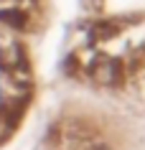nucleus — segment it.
Here are the masks:
<instances>
[{
    "label": "nucleus",
    "instance_id": "7ed1b4c3",
    "mask_svg": "<svg viewBox=\"0 0 145 150\" xmlns=\"http://www.w3.org/2000/svg\"><path fill=\"white\" fill-rule=\"evenodd\" d=\"M0 23H8L13 28H23L25 18H23L21 10H5V13H0Z\"/></svg>",
    "mask_w": 145,
    "mask_h": 150
},
{
    "label": "nucleus",
    "instance_id": "f03ea898",
    "mask_svg": "<svg viewBox=\"0 0 145 150\" xmlns=\"http://www.w3.org/2000/svg\"><path fill=\"white\" fill-rule=\"evenodd\" d=\"M94 79L102 81V84H112L115 79H117V66H115L112 61H102L94 66Z\"/></svg>",
    "mask_w": 145,
    "mask_h": 150
},
{
    "label": "nucleus",
    "instance_id": "f257e3e1",
    "mask_svg": "<svg viewBox=\"0 0 145 150\" xmlns=\"http://www.w3.org/2000/svg\"><path fill=\"white\" fill-rule=\"evenodd\" d=\"M59 132V150H105V142L94 135V130L81 122H64Z\"/></svg>",
    "mask_w": 145,
    "mask_h": 150
}]
</instances>
